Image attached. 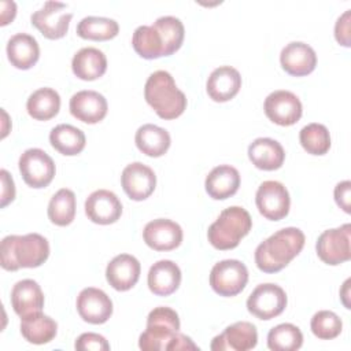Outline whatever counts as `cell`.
Here are the masks:
<instances>
[{
    "label": "cell",
    "instance_id": "cell-1",
    "mask_svg": "<svg viewBox=\"0 0 351 351\" xmlns=\"http://www.w3.org/2000/svg\"><path fill=\"white\" fill-rule=\"evenodd\" d=\"M185 29L182 22L171 15L158 18L151 26H138L132 37L134 51L144 59L170 56L182 45Z\"/></svg>",
    "mask_w": 351,
    "mask_h": 351
},
{
    "label": "cell",
    "instance_id": "cell-2",
    "mask_svg": "<svg viewBox=\"0 0 351 351\" xmlns=\"http://www.w3.org/2000/svg\"><path fill=\"white\" fill-rule=\"evenodd\" d=\"M178 330V314L166 306L155 307L147 317V328L138 337V347L143 351L199 350L191 337Z\"/></svg>",
    "mask_w": 351,
    "mask_h": 351
},
{
    "label": "cell",
    "instance_id": "cell-3",
    "mask_svg": "<svg viewBox=\"0 0 351 351\" xmlns=\"http://www.w3.org/2000/svg\"><path fill=\"white\" fill-rule=\"evenodd\" d=\"M304 233L299 228H284L263 240L255 250V263L263 273H277L300 254Z\"/></svg>",
    "mask_w": 351,
    "mask_h": 351
},
{
    "label": "cell",
    "instance_id": "cell-4",
    "mask_svg": "<svg viewBox=\"0 0 351 351\" xmlns=\"http://www.w3.org/2000/svg\"><path fill=\"white\" fill-rule=\"evenodd\" d=\"M49 256V243L38 233L10 234L0 244V263L4 270L38 267Z\"/></svg>",
    "mask_w": 351,
    "mask_h": 351
},
{
    "label": "cell",
    "instance_id": "cell-5",
    "mask_svg": "<svg viewBox=\"0 0 351 351\" xmlns=\"http://www.w3.org/2000/svg\"><path fill=\"white\" fill-rule=\"evenodd\" d=\"M145 101L162 119H176L186 108V97L169 71H154L144 86Z\"/></svg>",
    "mask_w": 351,
    "mask_h": 351
},
{
    "label": "cell",
    "instance_id": "cell-6",
    "mask_svg": "<svg viewBox=\"0 0 351 351\" xmlns=\"http://www.w3.org/2000/svg\"><path fill=\"white\" fill-rule=\"evenodd\" d=\"M252 219L250 213L240 207L232 206L221 211L218 218L208 226L207 239L210 244L221 251L236 248L240 240L250 233Z\"/></svg>",
    "mask_w": 351,
    "mask_h": 351
},
{
    "label": "cell",
    "instance_id": "cell-7",
    "mask_svg": "<svg viewBox=\"0 0 351 351\" xmlns=\"http://www.w3.org/2000/svg\"><path fill=\"white\" fill-rule=\"evenodd\" d=\"M247 282V266L237 259H223L215 263L210 271V285L219 296H236L245 288Z\"/></svg>",
    "mask_w": 351,
    "mask_h": 351
},
{
    "label": "cell",
    "instance_id": "cell-8",
    "mask_svg": "<svg viewBox=\"0 0 351 351\" xmlns=\"http://www.w3.org/2000/svg\"><path fill=\"white\" fill-rule=\"evenodd\" d=\"M19 171L23 181L36 189L45 188L55 177L52 158L40 148H29L19 156Z\"/></svg>",
    "mask_w": 351,
    "mask_h": 351
},
{
    "label": "cell",
    "instance_id": "cell-9",
    "mask_svg": "<svg viewBox=\"0 0 351 351\" xmlns=\"http://www.w3.org/2000/svg\"><path fill=\"white\" fill-rule=\"evenodd\" d=\"M351 225L344 223L339 228L324 230L315 243L318 258L326 265H340L351 258Z\"/></svg>",
    "mask_w": 351,
    "mask_h": 351
},
{
    "label": "cell",
    "instance_id": "cell-10",
    "mask_svg": "<svg viewBox=\"0 0 351 351\" xmlns=\"http://www.w3.org/2000/svg\"><path fill=\"white\" fill-rule=\"evenodd\" d=\"M287 307L285 291L273 282L259 284L247 299V310L259 319L269 321Z\"/></svg>",
    "mask_w": 351,
    "mask_h": 351
},
{
    "label": "cell",
    "instance_id": "cell-11",
    "mask_svg": "<svg viewBox=\"0 0 351 351\" xmlns=\"http://www.w3.org/2000/svg\"><path fill=\"white\" fill-rule=\"evenodd\" d=\"M66 8L64 3L45 1L41 8L32 14V25L49 40L62 38L66 36L73 18V14L67 12Z\"/></svg>",
    "mask_w": 351,
    "mask_h": 351
},
{
    "label": "cell",
    "instance_id": "cell-12",
    "mask_svg": "<svg viewBox=\"0 0 351 351\" xmlns=\"http://www.w3.org/2000/svg\"><path fill=\"white\" fill-rule=\"evenodd\" d=\"M258 211L270 221H280L289 213L291 197L284 184L278 181H263L255 195Z\"/></svg>",
    "mask_w": 351,
    "mask_h": 351
},
{
    "label": "cell",
    "instance_id": "cell-13",
    "mask_svg": "<svg viewBox=\"0 0 351 351\" xmlns=\"http://www.w3.org/2000/svg\"><path fill=\"white\" fill-rule=\"evenodd\" d=\"M266 117L280 126H291L296 123L303 112L299 97L291 90L278 89L267 95L263 103Z\"/></svg>",
    "mask_w": 351,
    "mask_h": 351
},
{
    "label": "cell",
    "instance_id": "cell-14",
    "mask_svg": "<svg viewBox=\"0 0 351 351\" xmlns=\"http://www.w3.org/2000/svg\"><path fill=\"white\" fill-rule=\"evenodd\" d=\"M75 306L80 317L85 322L93 325L107 322L112 314V302L110 296L95 287L84 288L77 296Z\"/></svg>",
    "mask_w": 351,
    "mask_h": 351
},
{
    "label": "cell",
    "instance_id": "cell-15",
    "mask_svg": "<svg viewBox=\"0 0 351 351\" xmlns=\"http://www.w3.org/2000/svg\"><path fill=\"white\" fill-rule=\"evenodd\" d=\"M258 343V332L254 324L239 321L225 328L222 333L215 336L210 344L213 351H248Z\"/></svg>",
    "mask_w": 351,
    "mask_h": 351
},
{
    "label": "cell",
    "instance_id": "cell-16",
    "mask_svg": "<svg viewBox=\"0 0 351 351\" xmlns=\"http://www.w3.org/2000/svg\"><path fill=\"white\" fill-rule=\"evenodd\" d=\"M121 184L125 193L132 200L141 202L149 197L155 191L156 176L149 166L141 162H133L122 170Z\"/></svg>",
    "mask_w": 351,
    "mask_h": 351
},
{
    "label": "cell",
    "instance_id": "cell-17",
    "mask_svg": "<svg viewBox=\"0 0 351 351\" xmlns=\"http://www.w3.org/2000/svg\"><path fill=\"white\" fill-rule=\"evenodd\" d=\"M86 217L99 225H110L119 219L122 203L118 196L108 189H97L85 200Z\"/></svg>",
    "mask_w": 351,
    "mask_h": 351
},
{
    "label": "cell",
    "instance_id": "cell-18",
    "mask_svg": "<svg viewBox=\"0 0 351 351\" xmlns=\"http://www.w3.org/2000/svg\"><path fill=\"white\" fill-rule=\"evenodd\" d=\"M181 226L166 218H158L149 221L143 230L145 244L155 251H171L177 248L182 241Z\"/></svg>",
    "mask_w": 351,
    "mask_h": 351
},
{
    "label": "cell",
    "instance_id": "cell-19",
    "mask_svg": "<svg viewBox=\"0 0 351 351\" xmlns=\"http://www.w3.org/2000/svg\"><path fill=\"white\" fill-rule=\"evenodd\" d=\"M280 63L288 74L303 77L314 71L317 66V55L308 44L292 41L281 49Z\"/></svg>",
    "mask_w": 351,
    "mask_h": 351
},
{
    "label": "cell",
    "instance_id": "cell-20",
    "mask_svg": "<svg viewBox=\"0 0 351 351\" xmlns=\"http://www.w3.org/2000/svg\"><path fill=\"white\" fill-rule=\"evenodd\" d=\"M69 108L74 118L92 125L107 115L108 104L106 97L96 90H80L71 96Z\"/></svg>",
    "mask_w": 351,
    "mask_h": 351
},
{
    "label": "cell",
    "instance_id": "cell-21",
    "mask_svg": "<svg viewBox=\"0 0 351 351\" xmlns=\"http://www.w3.org/2000/svg\"><path fill=\"white\" fill-rule=\"evenodd\" d=\"M141 266L137 258L130 254H119L114 256L106 267L107 282L117 291H129L140 277Z\"/></svg>",
    "mask_w": 351,
    "mask_h": 351
},
{
    "label": "cell",
    "instance_id": "cell-22",
    "mask_svg": "<svg viewBox=\"0 0 351 351\" xmlns=\"http://www.w3.org/2000/svg\"><path fill=\"white\" fill-rule=\"evenodd\" d=\"M241 88V75L232 66H219L211 71L206 82L210 99L218 103L233 99Z\"/></svg>",
    "mask_w": 351,
    "mask_h": 351
},
{
    "label": "cell",
    "instance_id": "cell-23",
    "mask_svg": "<svg viewBox=\"0 0 351 351\" xmlns=\"http://www.w3.org/2000/svg\"><path fill=\"white\" fill-rule=\"evenodd\" d=\"M147 281L152 293L169 296L176 292L181 284V270L173 261L162 259L149 267Z\"/></svg>",
    "mask_w": 351,
    "mask_h": 351
},
{
    "label": "cell",
    "instance_id": "cell-24",
    "mask_svg": "<svg viewBox=\"0 0 351 351\" xmlns=\"http://www.w3.org/2000/svg\"><path fill=\"white\" fill-rule=\"evenodd\" d=\"M11 306L21 318L41 311L44 307L41 287L30 278L18 281L11 289Z\"/></svg>",
    "mask_w": 351,
    "mask_h": 351
},
{
    "label": "cell",
    "instance_id": "cell-25",
    "mask_svg": "<svg viewBox=\"0 0 351 351\" xmlns=\"http://www.w3.org/2000/svg\"><path fill=\"white\" fill-rule=\"evenodd\" d=\"M248 158L256 169L271 171L282 166L285 152L277 140L270 137H259L250 144Z\"/></svg>",
    "mask_w": 351,
    "mask_h": 351
},
{
    "label": "cell",
    "instance_id": "cell-26",
    "mask_svg": "<svg viewBox=\"0 0 351 351\" xmlns=\"http://www.w3.org/2000/svg\"><path fill=\"white\" fill-rule=\"evenodd\" d=\"M206 192L215 200H225L233 196L240 186V174L230 165L215 166L204 181Z\"/></svg>",
    "mask_w": 351,
    "mask_h": 351
},
{
    "label": "cell",
    "instance_id": "cell-27",
    "mask_svg": "<svg viewBox=\"0 0 351 351\" xmlns=\"http://www.w3.org/2000/svg\"><path fill=\"white\" fill-rule=\"evenodd\" d=\"M7 56L14 67L29 70L40 58L38 43L27 33H16L7 43Z\"/></svg>",
    "mask_w": 351,
    "mask_h": 351
},
{
    "label": "cell",
    "instance_id": "cell-28",
    "mask_svg": "<svg viewBox=\"0 0 351 351\" xmlns=\"http://www.w3.org/2000/svg\"><path fill=\"white\" fill-rule=\"evenodd\" d=\"M71 69L77 78L93 81L100 78L107 70V58L103 51L95 47L81 48L71 60Z\"/></svg>",
    "mask_w": 351,
    "mask_h": 351
},
{
    "label": "cell",
    "instance_id": "cell-29",
    "mask_svg": "<svg viewBox=\"0 0 351 351\" xmlns=\"http://www.w3.org/2000/svg\"><path fill=\"white\" fill-rule=\"evenodd\" d=\"M21 333L32 344H47L55 339L58 324L43 311H37L21 318Z\"/></svg>",
    "mask_w": 351,
    "mask_h": 351
},
{
    "label": "cell",
    "instance_id": "cell-30",
    "mask_svg": "<svg viewBox=\"0 0 351 351\" xmlns=\"http://www.w3.org/2000/svg\"><path fill=\"white\" fill-rule=\"evenodd\" d=\"M134 141L143 154L151 158H159L167 152L171 138L166 129L152 123H145L137 129Z\"/></svg>",
    "mask_w": 351,
    "mask_h": 351
},
{
    "label": "cell",
    "instance_id": "cell-31",
    "mask_svg": "<svg viewBox=\"0 0 351 351\" xmlns=\"http://www.w3.org/2000/svg\"><path fill=\"white\" fill-rule=\"evenodd\" d=\"M49 143L62 155L73 156L85 148L86 138L81 129L69 123H60L51 130Z\"/></svg>",
    "mask_w": 351,
    "mask_h": 351
},
{
    "label": "cell",
    "instance_id": "cell-32",
    "mask_svg": "<svg viewBox=\"0 0 351 351\" xmlns=\"http://www.w3.org/2000/svg\"><path fill=\"white\" fill-rule=\"evenodd\" d=\"M60 108V96L52 88H40L34 90L27 101V114L37 121H48L53 118Z\"/></svg>",
    "mask_w": 351,
    "mask_h": 351
},
{
    "label": "cell",
    "instance_id": "cell-33",
    "mask_svg": "<svg viewBox=\"0 0 351 351\" xmlns=\"http://www.w3.org/2000/svg\"><path fill=\"white\" fill-rule=\"evenodd\" d=\"M75 32L85 40L106 41L118 34L119 25L115 19L106 16H85L78 22Z\"/></svg>",
    "mask_w": 351,
    "mask_h": 351
},
{
    "label": "cell",
    "instance_id": "cell-34",
    "mask_svg": "<svg viewBox=\"0 0 351 351\" xmlns=\"http://www.w3.org/2000/svg\"><path fill=\"white\" fill-rule=\"evenodd\" d=\"M48 218L58 226H67L75 217V195L71 189H59L48 203Z\"/></svg>",
    "mask_w": 351,
    "mask_h": 351
},
{
    "label": "cell",
    "instance_id": "cell-35",
    "mask_svg": "<svg viewBox=\"0 0 351 351\" xmlns=\"http://www.w3.org/2000/svg\"><path fill=\"white\" fill-rule=\"evenodd\" d=\"M303 344V335L293 324H280L267 333V347L273 351H295Z\"/></svg>",
    "mask_w": 351,
    "mask_h": 351
},
{
    "label": "cell",
    "instance_id": "cell-36",
    "mask_svg": "<svg viewBox=\"0 0 351 351\" xmlns=\"http://www.w3.org/2000/svg\"><path fill=\"white\" fill-rule=\"evenodd\" d=\"M302 147L311 155H325L330 148V134L322 123H308L299 132Z\"/></svg>",
    "mask_w": 351,
    "mask_h": 351
},
{
    "label": "cell",
    "instance_id": "cell-37",
    "mask_svg": "<svg viewBox=\"0 0 351 351\" xmlns=\"http://www.w3.org/2000/svg\"><path fill=\"white\" fill-rule=\"evenodd\" d=\"M311 332L321 340H332L341 333L343 322L340 317L330 310L317 311L310 321Z\"/></svg>",
    "mask_w": 351,
    "mask_h": 351
},
{
    "label": "cell",
    "instance_id": "cell-38",
    "mask_svg": "<svg viewBox=\"0 0 351 351\" xmlns=\"http://www.w3.org/2000/svg\"><path fill=\"white\" fill-rule=\"evenodd\" d=\"M74 347L78 351H90V350L92 351H108L110 350V344L106 340V337L99 333H93V332H86V333L80 335L75 340Z\"/></svg>",
    "mask_w": 351,
    "mask_h": 351
},
{
    "label": "cell",
    "instance_id": "cell-39",
    "mask_svg": "<svg viewBox=\"0 0 351 351\" xmlns=\"http://www.w3.org/2000/svg\"><path fill=\"white\" fill-rule=\"evenodd\" d=\"M335 37L339 44L350 47V10L337 18L335 25Z\"/></svg>",
    "mask_w": 351,
    "mask_h": 351
},
{
    "label": "cell",
    "instance_id": "cell-40",
    "mask_svg": "<svg viewBox=\"0 0 351 351\" xmlns=\"http://www.w3.org/2000/svg\"><path fill=\"white\" fill-rule=\"evenodd\" d=\"M0 178H1V207H5L8 203H11L15 197V185L14 180L10 176V173L3 169L0 170Z\"/></svg>",
    "mask_w": 351,
    "mask_h": 351
},
{
    "label": "cell",
    "instance_id": "cell-41",
    "mask_svg": "<svg viewBox=\"0 0 351 351\" xmlns=\"http://www.w3.org/2000/svg\"><path fill=\"white\" fill-rule=\"evenodd\" d=\"M350 191H351V182L348 180L339 182L335 186V200L337 206L346 211L350 213Z\"/></svg>",
    "mask_w": 351,
    "mask_h": 351
}]
</instances>
